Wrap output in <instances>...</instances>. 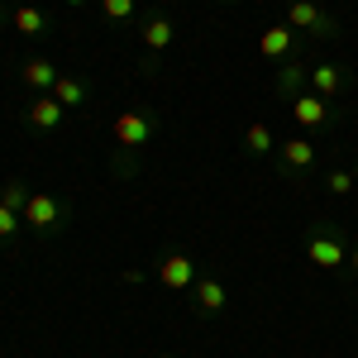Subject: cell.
Listing matches in <instances>:
<instances>
[{
  "label": "cell",
  "instance_id": "7c38bea8",
  "mask_svg": "<svg viewBox=\"0 0 358 358\" xmlns=\"http://www.w3.org/2000/svg\"><path fill=\"white\" fill-rule=\"evenodd\" d=\"M282 163L292 167V172H306V167L315 163V143L306 134H296V138H282Z\"/></svg>",
  "mask_w": 358,
  "mask_h": 358
},
{
  "label": "cell",
  "instance_id": "44dd1931",
  "mask_svg": "<svg viewBox=\"0 0 358 358\" xmlns=\"http://www.w3.org/2000/svg\"><path fill=\"white\" fill-rule=\"evenodd\" d=\"M354 182H358V177H354V172H344V167H339V172H330V177H325V187H330L334 196H349V192H354Z\"/></svg>",
  "mask_w": 358,
  "mask_h": 358
},
{
  "label": "cell",
  "instance_id": "7402d4cb",
  "mask_svg": "<svg viewBox=\"0 0 358 358\" xmlns=\"http://www.w3.org/2000/svg\"><path fill=\"white\" fill-rule=\"evenodd\" d=\"M349 268H354V277H358V244L349 248Z\"/></svg>",
  "mask_w": 358,
  "mask_h": 358
},
{
  "label": "cell",
  "instance_id": "d6986e66",
  "mask_svg": "<svg viewBox=\"0 0 358 358\" xmlns=\"http://www.w3.org/2000/svg\"><path fill=\"white\" fill-rule=\"evenodd\" d=\"M29 187L24 182H5V187H0V206H10V210H20V215H24V206H29Z\"/></svg>",
  "mask_w": 358,
  "mask_h": 358
},
{
  "label": "cell",
  "instance_id": "4fadbf2b",
  "mask_svg": "<svg viewBox=\"0 0 358 358\" xmlns=\"http://www.w3.org/2000/svg\"><path fill=\"white\" fill-rule=\"evenodd\" d=\"M57 77H62V72L53 67V57H29L24 62V82L34 86V91H53Z\"/></svg>",
  "mask_w": 358,
  "mask_h": 358
},
{
  "label": "cell",
  "instance_id": "8992f818",
  "mask_svg": "<svg viewBox=\"0 0 358 358\" xmlns=\"http://www.w3.org/2000/svg\"><path fill=\"white\" fill-rule=\"evenodd\" d=\"M292 115H296V124L301 129H320V124H330V101L325 96H292Z\"/></svg>",
  "mask_w": 358,
  "mask_h": 358
},
{
  "label": "cell",
  "instance_id": "2e32d148",
  "mask_svg": "<svg viewBox=\"0 0 358 358\" xmlns=\"http://www.w3.org/2000/svg\"><path fill=\"white\" fill-rule=\"evenodd\" d=\"M53 96L62 101V106H67V110H72V106H86V96H91V91H86V82H82V77H57Z\"/></svg>",
  "mask_w": 358,
  "mask_h": 358
},
{
  "label": "cell",
  "instance_id": "cb8c5ba5",
  "mask_svg": "<svg viewBox=\"0 0 358 358\" xmlns=\"http://www.w3.org/2000/svg\"><path fill=\"white\" fill-rule=\"evenodd\" d=\"M62 5H82V0H62Z\"/></svg>",
  "mask_w": 358,
  "mask_h": 358
},
{
  "label": "cell",
  "instance_id": "52a82bcc",
  "mask_svg": "<svg viewBox=\"0 0 358 358\" xmlns=\"http://www.w3.org/2000/svg\"><path fill=\"white\" fill-rule=\"evenodd\" d=\"M292 48H296V34H292V24H273V29H263V38H258V53L268 57V62L292 57Z\"/></svg>",
  "mask_w": 358,
  "mask_h": 358
},
{
  "label": "cell",
  "instance_id": "603a6c76",
  "mask_svg": "<svg viewBox=\"0 0 358 358\" xmlns=\"http://www.w3.org/2000/svg\"><path fill=\"white\" fill-rule=\"evenodd\" d=\"M5 20H10V15H5V10H0V24H5Z\"/></svg>",
  "mask_w": 358,
  "mask_h": 358
},
{
  "label": "cell",
  "instance_id": "5b68a950",
  "mask_svg": "<svg viewBox=\"0 0 358 358\" xmlns=\"http://www.w3.org/2000/svg\"><path fill=\"white\" fill-rule=\"evenodd\" d=\"M158 277H163L167 292H187V287H196V258H187V253H163L158 258Z\"/></svg>",
  "mask_w": 358,
  "mask_h": 358
},
{
  "label": "cell",
  "instance_id": "ba28073f",
  "mask_svg": "<svg viewBox=\"0 0 358 358\" xmlns=\"http://www.w3.org/2000/svg\"><path fill=\"white\" fill-rule=\"evenodd\" d=\"M62 120H67V106L57 101L53 91L38 96V101H29V124H34V129H57Z\"/></svg>",
  "mask_w": 358,
  "mask_h": 358
},
{
  "label": "cell",
  "instance_id": "5bb4252c",
  "mask_svg": "<svg viewBox=\"0 0 358 358\" xmlns=\"http://www.w3.org/2000/svg\"><path fill=\"white\" fill-rule=\"evenodd\" d=\"M306 72H310V67H301V62H282V67H277V96H287V101H292V96H296V91H301V82H306Z\"/></svg>",
  "mask_w": 358,
  "mask_h": 358
},
{
  "label": "cell",
  "instance_id": "9a60e30c",
  "mask_svg": "<svg viewBox=\"0 0 358 358\" xmlns=\"http://www.w3.org/2000/svg\"><path fill=\"white\" fill-rule=\"evenodd\" d=\"M10 24L20 29V34H29V38H34V34H43V29H48V15H43L38 5H20V10L10 15Z\"/></svg>",
  "mask_w": 358,
  "mask_h": 358
},
{
  "label": "cell",
  "instance_id": "ac0fdd59",
  "mask_svg": "<svg viewBox=\"0 0 358 358\" xmlns=\"http://www.w3.org/2000/svg\"><path fill=\"white\" fill-rule=\"evenodd\" d=\"M101 15H106L110 24H124V20L138 15V0H101Z\"/></svg>",
  "mask_w": 358,
  "mask_h": 358
},
{
  "label": "cell",
  "instance_id": "ffe728a7",
  "mask_svg": "<svg viewBox=\"0 0 358 358\" xmlns=\"http://www.w3.org/2000/svg\"><path fill=\"white\" fill-rule=\"evenodd\" d=\"M20 224H24V215H20V210L0 206V239H15V234H20Z\"/></svg>",
  "mask_w": 358,
  "mask_h": 358
},
{
  "label": "cell",
  "instance_id": "3957f363",
  "mask_svg": "<svg viewBox=\"0 0 358 358\" xmlns=\"http://www.w3.org/2000/svg\"><path fill=\"white\" fill-rule=\"evenodd\" d=\"M62 220H67V201H57V196L48 192H34L24 206V224H34V229H62Z\"/></svg>",
  "mask_w": 358,
  "mask_h": 358
},
{
  "label": "cell",
  "instance_id": "30bf717a",
  "mask_svg": "<svg viewBox=\"0 0 358 358\" xmlns=\"http://www.w3.org/2000/svg\"><path fill=\"white\" fill-rule=\"evenodd\" d=\"M172 38H177V24H172V20H163V15L143 20V48H148V53H167Z\"/></svg>",
  "mask_w": 358,
  "mask_h": 358
},
{
  "label": "cell",
  "instance_id": "277c9868",
  "mask_svg": "<svg viewBox=\"0 0 358 358\" xmlns=\"http://www.w3.org/2000/svg\"><path fill=\"white\" fill-rule=\"evenodd\" d=\"M287 24L306 29V34H315V38H330L334 34V20L315 5V0H292V5H287Z\"/></svg>",
  "mask_w": 358,
  "mask_h": 358
},
{
  "label": "cell",
  "instance_id": "9c48e42d",
  "mask_svg": "<svg viewBox=\"0 0 358 358\" xmlns=\"http://www.w3.org/2000/svg\"><path fill=\"white\" fill-rule=\"evenodd\" d=\"M224 301H229V292H224L220 277H201V282H196V310H201V315L224 310Z\"/></svg>",
  "mask_w": 358,
  "mask_h": 358
},
{
  "label": "cell",
  "instance_id": "8fae6325",
  "mask_svg": "<svg viewBox=\"0 0 358 358\" xmlns=\"http://www.w3.org/2000/svg\"><path fill=\"white\" fill-rule=\"evenodd\" d=\"M306 82H310L315 96H325V101H330V96L344 91V72H339L334 62H320V67H310V72H306Z\"/></svg>",
  "mask_w": 358,
  "mask_h": 358
},
{
  "label": "cell",
  "instance_id": "e0dca14e",
  "mask_svg": "<svg viewBox=\"0 0 358 358\" xmlns=\"http://www.w3.org/2000/svg\"><path fill=\"white\" fill-rule=\"evenodd\" d=\"M244 148L263 158V153H273V148H277V134L263 124V120H258V124H248V129H244Z\"/></svg>",
  "mask_w": 358,
  "mask_h": 358
},
{
  "label": "cell",
  "instance_id": "7a4b0ae2",
  "mask_svg": "<svg viewBox=\"0 0 358 358\" xmlns=\"http://www.w3.org/2000/svg\"><path fill=\"white\" fill-rule=\"evenodd\" d=\"M158 134V120L143 110H124L115 115V138H120V148H143V143H153Z\"/></svg>",
  "mask_w": 358,
  "mask_h": 358
},
{
  "label": "cell",
  "instance_id": "6da1fadb",
  "mask_svg": "<svg viewBox=\"0 0 358 358\" xmlns=\"http://www.w3.org/2000/svg\"><path fill=\"white\" fill-rule=\"evenodd\" d=\"M306 258L315 263V268H339V263H349V248H344V239H339V229L334 224H315L310 229V239H306Z\"/></svg>",
  "mask_w": 358,
  "mask_h": 358
}]
</instances>
